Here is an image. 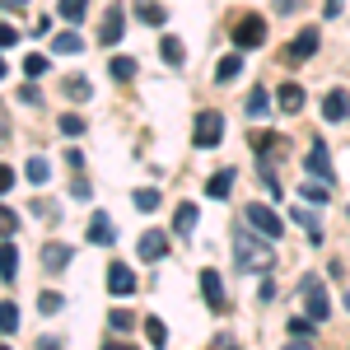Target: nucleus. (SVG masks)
<instances>
[{"label":"nucleus","mask_w":350,"mask_h":350,"mask_svg":"<svg viewBox=\"0 0 350 350\" xmlns=\"http://www.w3.org/2000/svg\"><path fill=\"white\" fill-rule=\"evenodd\" d=\"M229 243H234V262H239V271H271V262H275L271 239L257 234V229H234Z\"/></svg>","instance_id":"f257e3e1"},{"label":"nucleus","mask_w":350,"mask_h":350,"mask_svg":"<svg viewBox=\"0 0 350 350\" xmlns=\"http://www.w3.org/2000/svg\"><path fill=\"white\" fill-rule=\"evenodd\" d=\"M299 299H304V308H308V323H323V318H332V304H327L323 275H304V280H299Z\"/></svg>","instance_id":"f03ea898"},{"label":"nucleus","mask_w":350,"mask_h":350,"mask_svg":"<svg viewBox=\"0 0 350 350\" xmlns=\"http://www.w3.org/2000/svg\"><path fill=\"white\" fill-rule=\"evenodd\" d=\"M219 140H224V117H219L215 108H206L201 117H196V131H191V145H196V150H215Z\"/></svg>","instance_id":"7ed1b4c3"},{"label":"nucleus","mask_w":350,"mask_h":350,"mask_svg":"<svg viewBox=\"0 0 350 350\" xmlns=\"http://www.w3.org/2000/svg\"><path fill=\"white\" fill-rule=\"evenodd\" d=\"M243 215H247V224H252L257 234H267V239H280V234H285V224H280V215H275L271 206H262V201H252V206H247Z\"/></svg>","instance_id":"20e7f679"},{"label":"nucleus","mask_w":350,"mask_h":350,"mask_svg":"<svg viewBox=\"0 0 350 350\" xmlns=\"http://www.w3.org/2000/svg\"><path fill=\"white\" fill-rule=\"evenodd\" d=\"M122 33H126V10H117V5H112L108 14H103V24H98V42H103V47H117V42H122Z\"/></svg>","instance_id":"39448f33"},{"label":"nucleus","mask_w":350,"mask_h":350,"mask_svg":"<svg viewBox=\"0 0 350 350\" xmlns=\"http://www.w3.org/2000/svg\"><path fill=\"white\" fill-rule=\"evenodd\" d=\"M201 295H206V304H211V313H224L229 308V299H224V280H219V271H201Z\"/></svg>","instance_id":"423d86ee"},{"label":"nucleus","mask_w":350,"mask_h":350,"mask_svg":"<svg viewBox=\"0 0 350 350\" xmlns=\"http://www.w3.org/2000/svg\"><path fill=\"white\" fill-rule=\"evenodd\" d=\"M262 38H267L262 14H247V19H239V28H234V47H257Z\"/></svg>","instance_id":"0eeeda50"},{"label":"nucleus","mask_w":350,"mask_h":350,"mask_svg":"<svg viewBox=\"0 0 350 350\" xmlns=\"http://www.w3.org/2000/svg\"><path fill=\"white\" fill-rule=\"evenodd\" d=\"M304 168H308L318 183H332V163H327V145H323V140L308 145V163H304Z\"/></svg>","instance_id":"6e6552de"},{"label":"nucleus","mask_w":350,"mask_h":350,"mask_svg":"<svg viewBox=\"0 0 350 350\" xmlns=\"http://www.w3.org/2000/svg\"><path fill=\"white\" fill-rule=\"evenodd\" d=\"M140 262H163V252H168V239H163L159 229H150V234H140Z\"/></svg>","instance_id":"1a4fd4ad"},{"label":"nucleus","mask_w":350,"mask_h":350,"mask_svg":"<svg viewBox=\"0 0 350 350\" xmlns=\"http://www.w3.org/2000/svg\"><path fill=\"white\" fill-rule=\"evenodd\" d=\"M323 117L327 122H346L350 117V94L346 89H332V94L323 98Z\"/></svg>","instance_id":"9d476101"},{"label":"nucleus","mask_w":350,"mask_h":350,"mask_svg":"<svg viewBox=\"0 0 350 350\" xmlns=\"http://www.w3.org/2000/svg\"><path fill=\"white\" fill-rule=\"evenodd\" d=\"M318 52V28H304L295 42H290V52H285V61H308V56Z\"/></svg>","instance_id":"9b49d317"},{"label":"nucleus","mask_w":350,"mask_h":350,"mask_svg":"<svg viewBox=\"0 0 350 350\" xmlns=\"http://www.w3.org/2000/svg\"><path fill=\"white\" fill-rule=\"evenodd\" d=\"M196 224H201V211H196L191 201H183V206H178V215H173V234H178V239H191V229H196Z\"/></svg>","instance_id":"f8f14e48"},{"label":"nucleus","mask_w":350,"mask_h":350,"mask_svg":"<svg viewBox=\"0 0 350 350\" xmlns=\"http://www.w3.org/2000/svg\"><path fill=\"white\" fill-rule=\"evenodd\" d=\"M89 243H94V247H112V243H117V234H112V219L103 215V211L89 219Z\"/></svg>","instance_id":"ddd939ff"},{"label":"nucleus","mask_w":350,"mask_h":350,"mask_svg":"<svg viewBox=\"0 0 350 350\" xmlns=\"http://www.w3.org/2000/svg\"><path fill=\"white\" fill-rule=\"evenodd\" d=\"M135 19L150 24V28H163L168 24V10H163L159 0H135Z\"/></svg>","instance_id":"4468645a"},{"label":"nucleus","mask_w":350,"mask_h":350,"mask_svg":"<svg viewBox=\"0 0 350 350\" xmlns=\"http://www.w3.org/2000/svg\"><path fill=\"white\" fill-rule=\"evenodd\" d=\"M108 290H112V295H131V290H135V275H131V267L112 262V267H108Z\"/></svg>","instance_id":"2eb2a0df"},{"label":"nucleus","mask_w":350,"mask_h":350,"mask_svg":"<svg viewBox=\"0 0 350 350\" xmlns=\"http://www.w3.org/2000/svg\"><path fill=\"white\" fill-rule=\"evenodd\" d=\"M42 267L47 271H66L70 267V247H66V243H47V247H42Z\"/></svg>","instance_id":"dca6fc26"},{"label":"nucleus","mask_w":350,"mask_h":350,"mask_svg":"<svg viewBox=\"0 0 350 350\" xmlns=\"http://www.w3.org/2000/svg\"><path fill=\"white\" fill-rule=\"evenodd\" d=\"M295 224L308 234V243H323V224H318V215H313L308 206H295Z\"/></svg>","instance_id":"f3484780"},{"label":"nucleus","mask_w":350,"mask_h":350,"mask_svg":"<svg viewBox=\"0 0 350 350\" xmlns=\"http://www.w3.org/2000/svg\"><path fill=\"white\" fill-rule=\"evenodd\" d=\"M275 103H280V112H304V89L299 84H280Z\"/></svg>","instance_id":"a211bd4d"},{"label":"nucleus","mask_w":350,"mask_h":350,"mask_svg":"<svg viewBox=\"0 0 350 350\" xmlns=\"http://www.w3.org/2000/svg\"><path fill=\"white\" fill-rule=\"evenodd\" d=\"M229 191H234V168H219L215 178L206 183V196H215V201H224Z\"/></svg>","instance_id":"6ab92c4d"},{"label":"nucleus","mask_w":350,"mask_h":350,"mask_svg":"<svg viewBox=\"0 0 350 350\" xmlns=\"http://www.w3.org/2000/svg\"><path fill=\"white\" fill-rule=\"evenodd\" d=\"M24 178H28V183H38V187H47V183H52V163L42 159V154H33L28 168H24Z\"/></svg>","instance_id":"aec40b11"},{"label":"nucleus","mask_w":350,"mask_h":350,"mask_svg":"<svg viewBox=\"0 0 350 350\" xmlns=\"http://www.w3.org/2000/svg\"><path fill=\"white\" fill-rule=\"evenodd\" d=\"M239 75H243V56H239V52H229V56H224V61L215 66V80H219V84H229V80H239Z\"/></svg>","instance_id":"412c9836"},{"label":"nucleus","mask_w":350,"mask_h":350,"mask_svg":"<svg viewBox=\"0 0 350 350\" xmlns=\"http://www.w3.org/2000/svg\"><path fill=\"white\" fill-rule=\"evenodd\" d=\"M14 271H19V247L5 239V243H0V275H5V280H14Z\"/></svg>","instance_id":"4be33fe9"},{"label":"nucleus","mask_w":350,"mask_h":350,"mask_svg":"<svg viewBox=\"0 0 350 350\" xmlns=\"http://www.w3.org/2000/svg\"><path fill=\"white\" fill-rule=\"evenodd\" d=\"M52 52H61V56H75V52H84L80 33H56V38H52Z\"/></svg>","instance_id":"5701e85b"},{"label":"nucleus","mask_w":350,"mask_h":350,"mask_svg":"<svg viewBox=\"0 0 350 350\" xmlns=\"http://www.w3.org/2000/svg\"><path fill=\"white\" fill-rule=\"evenodd\" d=\"M159 56L168 61V66H183V56H187V52H183V38H173V33H168V38L159 42Z\"/></svg>","instance_id":"b1692460"},{"label":"nucleus","mask_w":350,"mask_h":350,"mask_svg":"<svg viewBox=\"0 0 350 350\" xmlns=\"http://www.w3.org/2000/svg\"><path fill=\"white\" fill-rule=\"evenodd\" d=\"M0 332H5V336H14V332H19V308H14L10 299H0Z\"/></svg>","instance_id":"393cba45"},{"label":"nucleus","mask_w":350,"mask_h":350,"mask_svg":"<svg viewBox=\"0 0 350 350\" xmlns=\"http://www.w3.org/2000/svg\"><path fill=\"white\" fill-rule=\"evenodd\" d=\"M131 201H135V211H140V215H150V211H159V201H163V196H159L154 187H140V191L131 196Z\"/></svg>","instance_id":"a878e982"},{"label":"nucleus","mask_w":350,"mask_h":350,"mask_svg":"<svg viewBox=\"0 0 350 350\" xmlns=\"http://www.w3.org/2000/svg\"><path fill=\"white\" fill-rule=\"evenodd\" d=\"M89 94H94V84L84 80V75H70V80H66V98H75V103H84Z\"/></svg>","instance_id":"bb28decb"},{"label":"nucleus","mask_w":350,"mask_h":350,"mask_svg":"<svg viewBox=\"0 0 350 350\" xmlns=\"http://www.w3.org/2000/svg\"><path fill=\"white\" fill-rule=\"evenodd\" d=\"M108 75H112V80H131V75H135V61H131V56H112V61H108Z\"/></svg>","instance_id":"cd10ccee"},{"label":"nucleus","mask_w":350,"mask_h":350,"mask_svg":"<svg viewBox=\"0 0 350 350\" xmlns=\"http://www.w3.org/2000/svg\"><path fill=\"white\" fill-rule=\"evenodd\" d=\"M24 75H28V80L47 75V56H42V52H28V56H24Z\"/></svg>","instance_id":"c85d7f7f"},{"label":"nucleus","mask_w":350,"mask_h":350,"mask_svg":"<svg viewBox=\"0 0 350 350\" xmlns=\"http://www.w3.org/2000/svg\"><path fill=\"white\" fill-rule=\"evenodd\" d=\"M267 108H271V94L267 89H252V94H247V117H262Z\"/></svg>","instance_id":"c756f323"},{"label":"nucleus","mask_w":350,"mask_h":350,"mask_svg":"<svg viewBox=\"0 0 350 350\" xmlns=\"http://www.w3.org/2000/svg\"><path fill=\"white\" fill-rule=\"evenodd\" d=\"M84 10H89V0H61V19H70V24H80Z\"/></svg>","instance_id":"7c9ffc66"},{"label":"nucleus","mask_w":350,"mask_h":350,"mask_svg":"<svg viewBox=\"0 0 350 350\" xmlns=\"http://www.w3.org/2000/svg\"><path fill=\"white\" fill-rule=\"evenodd\" d=\"M0 234H5V239H14V234H19V215H14L10 206H0Z\"/></svg>","instance_id":"2f4dec72"},{"label":"nucleus","mask_w":350,"mask_h":350,"mask_svg":"<svg viewBox=\"0 0 350 350\" xmlns=\"http://www.w3.org/2000/svg\"><path fill=\"white\" fill-rule=\"evenodd\" d=\"M145 336H150L154 346H163V341H168V327H163L159 318H145Z\"/></svg>","instance_id":"473e14b6"},{"label":"nucleus","mask_w":350,"mask_h":350,"mask_svg":"<svg viewBox=\"0 0 350 350\" xmlns=\"http://www.w3.org/2000/svg\"><path fill=\"white\" fill-rule=\"evenodd\" d=\"M61 304H66V299L56 295V290H38V308H42V313H56Z\"/></svg>","instance_id":"72a5a7b5"},{"label":"nucleus","mask_w":350,"mask_h":350,"mask_svg":"<svg viewBox=\"0 0 350 350\" xmlns=\"http://www.w3.org/2000/svg\"><path fill=\"white\" fill-rule=\"evenodd\" d=\"M304 201L323 206V201H327V183H304Z\"/></svg>","instance_id":"f704fd0d"},{"label":"nucleus","mask_w":350,"mask_h":350,"mask_svg":"<svg viewBox=\"0 0 350 350\" xmlns=\"http://www.w3.org/2000/svg\"><path fill=\"white\" fill-rule=\"evenodd\" d=\"M56 126H61V135H80V131H84V122L75 117V112H66V117H61Z\"/></svg>","instance_id":"c9c22d12"},{"label":"nucleus","mask_w":350,"mask_h":350,"mask_svg":"<svg viewBox=\"0 0 350 350\" xmlns=\"http://www.w3.org/2000/svg\"><path fill=\"white\" fill-rule=\"evenodd\" d=\"M108 323H112V332H131V327H135V318L126 313V308H117V313H112Z\"/></svg>","instance_id":"e433bc0d"},{"label":"nucleus","mask_w":350,"mask_h":350,"mask_svg":"<svg viewBox=\"0 0 350 350\" xmlns=\"http://www.w3.org/2000/svg\"><path fill=\"white\" fill-rule=\"evenodd\" d=\"M19 42V28L14 24H0V47H14Z\"/></svg>","instance_id":"4c0bfd02"},{"label":"nucleus","mask_w":350,"mask_h":350,"mask_svg":"<svg viewBox=\"0 0 350 350\" xmlns=\"http://www.w3.org/2000/svg\"><path fill=\"white\" fill-rule=\"evenodd\" d=\"M290 332H295V336H304V341H313V323H304V318H295V323H290Z\"/></svg>","instance_id":"58836bf2"},{"label":"nucleus","mask_w":350,"mask_h":350,"mask_svg":"<svg viewBox=\"0 0 350 350\" xmlns=\"http://www.w3.org/2000/svg\"><path fill=\"white\" fill-rule=\"evenodd\" d=\"M14 187V168H10V163H0V191H10Z\"/></svg>","instance_id":"ea45409f"},{"label":"nucleus","mask_w":350,"mask_h":350,"mask_svg":"<svg viewBox=\"0 0 350 350\" xmlns=\"http://www.w3.org/2000/svg\"><path fill=\"white\" fill-rule=\"evenodd\" d=\"M327 19H341V0H327Z\"/></svg>","instance_id":"a19ab883"},{"label":"nucleus","mask_w":350,"mask_h":350,"mask_svg":"<svg viewBox=\"0 0 350 350\" xmlns=\"http://www.w3.org/2000/svg\"><path fill=\"white\" fill-rule=\"evenodd\" d=\"M38 350H61V341H56V336H47V341H38Z\"/></svg>","instance_id":"79ce46f5"},{"label":"nucleus","mask_w":350,"mask_h":350,"mask_svg":"<svg viewBox=\"0 0 350 350\" xmlns=\"http://www.w3.org/2000/svg\"><path fill=\"white\" fill-rule=\"evenodd\" d=\"M285 350H313V341H290Z\"/></svg>","instance_id":"37998d69"},{"label":"nucleus","mask_w":350,"mask_h":350,"mask_svg":"<svg viewBox=\"0 0 350 350\" xmlns=\"http://www.w3.org/2000/svg\"><path fill=\"white\" fill-rule=\"evenodd\" d=\"M103 350H131V346H126V341H108Z\"/></svg>","instance_id":"c03bdc74"},{"label":"nucleus","mask_w":350,"mask_h":350,"mask_svg":"<svg viewBox=\"0 0 350 350\" xmlns=\"http://www.w3.org/2000/svg\"><path fill=\"white\" fill-rule=\"evenodd\" d=\"M0 80H5V56H0Z\"/></svg>","instance_id":"a18cd8bd"},{"label":"nucleus","mask_w":350,"mask_h":350,"mask_svg":"<svg viewBox=\"0 0 350 350\" xmlns=\"http://www.w3.org/2000/svg\"><path fill=\"white\" fill-rule=\"evenodd\" d=\"M0 135H5V117H0Z\"/></svg>","instance_id":"49530a36"},{"label":"nucleus","mask_w":350,"mask_h":350,"mask_svg":"<svg viewBox=\"0 0 350 350\" xmlns=\"http://www.w3.org/2000/svg\"><path fill=\"white\" fill-rule=\"evenodd\" d=\"M346 308H350V290H346Z\"/></svg>","instance_id":"de8ad7c7"},{"label":"nucleus","mask_w":350,"mask_h":350,"mask_svg":"<svg viewBox=\"0 0 350 350\" xmlns=\"http://www.w3.org/2000/svg\"><path fill=\"white\" fill-rule=\"evenodd\" d=\"M0 350H10V346H0Z\"/></svg>","instance_id":"09e8293b"},{"label":"nucleus","mask_w":350,"mask_h":350,"mask_svg":"<svg viewBox=\"0 0 350 350\" xmlns=\"http://www.w3.org/2000/svg\"><path fill=\"white\" fill-rule=\"evenodd\" d=\"M229 350H234V346H229Z\"/></svg>","instance_id":"8fccbe9b"}]
</instances>
